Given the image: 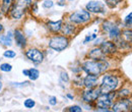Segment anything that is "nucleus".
Here are the masks:
<instances>
[{
  "label": "nucleus",
  "mask_w": 132,
  "mask_h": 112,
  "mask_svg": "<svg viewBox=\"0 0 132 112\" xmlns=\"http://www.w3.org/2000/svg\"><path fill=\"white\" fill-rule=\"evenodd\" d=\"M32 5V0H13L10 7V16L12 18L20 19L26 10Z\"/></svg>",
  "instance_id": "2"
},
{
  "label": "nucleus",
  "mask_w": 132,
  "mask_h": 112,
  "mask_svg": "<svg viewBox=\"0 0 132 112\" xmlns=\"http://www.w3.org/2000/svg\"><path fill=\"white\" fill-rule=\"evenodd\" d=\"M67 97H68L69 99H73V96H72V95H70V94H68V95H67Z\"/></svg>",
  "instance_id": "35"
},
{
  "label": "nucleus",
  "mask_w": 132,
  "mask_h": 112,
  "mask_svg": "<svg viewBox=\"0 0 132 112\" xmlns=\"http://www.w3.org/2000/svg\"><path fill=\"white\" fill-rule=\"evenodd\" d=\"M117 86H118V79L115 76L106 74V76H104L103 80H102V85L100 87L101 93L102 94L111 93L117 88Z\"/></svg>",
  "instance_id": "3"
},
{
  "label": "nucleus",
  "mask_w": 132,
  "mask_h": 112,
  "mask_svg": "<svg viewBox=\"0 0 132 112\" xmlns=\"http://www.w3.org/2000/svg\"><path fill=\"white\" fill-rule=\"evenodd\" d=\"M102 93H101V90L100 88H90L88 89L87 91H84L82 94V100L86 103H90V102H94L95 100H97L100 97Z\"/></svg>",
  "instance_id": "8"
},
{
  "label": "nucleus",
  "mask_w": 132,
  "mask_h": 112,
  "mask_svg": "<svg viewBox=\"0 0 132 112\" xmlns=\"http://www.w3.org/2000/svg\"><path fill=\"white\" fill-rule=\"evenodd\" d=\"M60 79H61V80H63V81H66V83H67V81L69 80V78H68V74L66 73L65 71H62V72H61V76H60Z\"/></svg>",
  "instance_id": "30"
},
{
  "label": "nucleus",
  "mask_w": 132,
  "mask_h": 112,
  "mask_svg": "<svg viewBox=\"0 0 132 112\" xmlns=\"http://www.w3.org/2000/svg\"><path fill=\"white\" fill-rule=\"evenodd\" d=\"M54 5V2L52 0H45L43 2V7L44 8H51Z\"/></svg>",
  "instance_id": "25"
},
{
  "label": "nucleus",
  "mask_w": 132,
  "mask_h": 112,
  "mask_svg": "<svg viewBox=\"0 0 132 112\" xmlns=\"http://www.w3.org/2000/svg\"><path fill=\"white\" fill-rule=\"evenodd\" d=\"M48 28L52 32L57 33L59 32L62 28V20H58V21H49L48 23Z\"/></svg>",
  "instance_id": "14"
},
{
  "label": "nucleus",
  "mask_w": 132,
  "mask_h": 112,
  "mask_svg": "<svg viewBox=\"0 0 132 112\" xmlns=\"http://www.w3.org/2000/svg\"><path fill=\"white\" fill-rule=\"evenodd\" d=\"M23 105H24V107H26V108L31 109V108H33L34 106L36 105V102L34 101L33 99H27V100L23 102Z\"/></svg>",
  "instance_id": "22"
},
{
  "label": "nucleus",
  "mask_w": 132,
  "mask_h": 112,
  "mask_svg": "<svg viewBox=\"0 0 132 112\" xmlns=\"http://www.w3.org/2000/svg\"><path fill=\"white\" fill-rule=\"evenodd\" d=\"M109 64L104 59L101 60H87L82 63V69L87 73L92 76L99 77L100 74L108 68Z\"/></svg>",
  "instance_id": "1"
},
{
  "label": "nucleus",
  "mask_w": 132,
  "mask_h": 112,
  "mask_svg": "<svg viewBox=\"0 0 132 112\" xmlns=\"http://www.w3.org/2000/svg\"><path fill=\"white\" fill-rule=\"evenodd\" d=\"M124 23L126 26H130L132 25V12H130L128 16L124 18Z\"/></svg>",
  "instance_id": "26"
},
{
  "label": "nucleus",
  "mask_w": 132,
  "mask_h": 112,
  "mask_svg": "<svg viewBox=\"0 0 132 112\" xmlns=\"http://www.w3.org/2000/svg\"><path fill=\"white\" fill-rule=\"evenodd\" d=\"M1 89H2V83L0 81V91H1Z\"/></svg>",
  "instance_id": "38"
},
{
  "label": "nucleus",
  "mask_w": 132,
  "mask_h": 112,
  "mask_svg": "<svg viewBox=\"0 0 132 112\" xmlns=\"http://www.w3.org/2000/svg\"><path fill=\"white\" fill-rule=\"evenodd\" d=\"M109 37L111 38V39H114V40H117V39H119L120 38V36H121V33H120V29L117 27V26H114L109 32Z\"/></svg>",
  "instance_id": "17"
},
{
  "label": "nucleus",
  "mask_w": 132,
  "mask_h": 112,
  "mask_svg": "<svg viewBox=\"0 0 132 112\" xmlns=\"http://www.w3.org/2000/svg\"><path fill=\"white\" fill-rule=\"evenodd\" d=\"M61 29H62L64 35H72L73 31H74V27L71 26V25H69V24H66L65 26H63Z\"/></svg>",
  "instance_id": "19"
},
{
  "label": "nucleus",
  "mask_w": 132,
  "mask_h": 112,
  "mask_svg": "<svg viewBox=\"0 0 132 112\" xmlns=\"http://www.w3.org/2000/svg\"><path fill=\"white\" fill-rule=\"evenodd\" d=\"M131 107V101L128 99H121L112 105V110L115 112L128 111Z\"/></svg>",
  "instance_id": "9"
},
{
  "label": "nucleus",
  "mask_w": 132,
  "mask_h": 112,
  "mask_svg": "<svg viewBox=\"0 0 132 112\" xmlns=\"http://www.w3.org/2000/svg\"><path fill=\"white\" fill-rule=\"evenodd\" d=\"M122 37L126 42H132V30H125L122 33Z\"/></svg>",
  "instance_id": "20"
},
{
  "label": "nucleus",
  "mask_w": 132,
  "mask_h": 112,
  "mask_svg": "<svg viewBox=\"0 0 132 112\" xmlns=\"http://www.w3.org/2000/svg\"><path fill=\"white\" fill-rule=\"evenodd\" d=\"M0 43H2L5 46H11L12 45V39H11V33L9 32L7 36L0 35Z\"/></svg>",
  "instance_id": "16"
},
{
  "label": "nucleus",
  "mask_w": 132,
  "mask_h": 112,
  "mask_svg": "<svg viewBox=\"0 0 132 112\" xmlns=\"http://www.w3.org/2000/svg\"><path fill=\"white\" fill-rule=\"evenodd\" d=\"M118 95L120 97H122V98H124V97H127L130 95V92L128 91V90H126V89H124V90H121L120 92H118Z\"/></svg>",
  "instance_id": "27"
},
{
  "label": "nucleus",
  "mask_w": 132,
  "mask_h": 112,
  "mask_svg": "<svg viewBox=\"0 0 132 112\" xmlns=\"http://www.w3.org/2000/svg\"><path fill=\"white\" fill-rule=\"evenodd\" d=\"M85 8L88 12H94V13H104L105 10H106V7H105V4L101 1H89L86 5H85Z\"/></svg>",
  "instance_id": "7"
},
{
  "label": "nucleus",
  "mask_w": 132,
  "mask_h": 112,
  "mask_svg": "<svg viewBox=\"0 0 132 112\" xmlns=\"http://www.w3.org/2000/svg\"><path fill=\"white\" fill-rule=\"evenodd\" d=\"M12 84L15 87H24V86H28L29 85V81H24V83H12Z\"/></svg>",
  "instance_id": "33"
},
{
  "label": "nucleus",
  "mask_w": 132,
  "mask_h": 112,
  "mask_svg": "<svg viewBox=\"0 0 132 112\" xmlns=\"http://www.w3.org/2000/svg\"><path fill=\"white\" fill-rule=\"evenodd\" d=\"M1 13H2V7H1V5H0V16H1Z\"/></svg>",
  "instance_id": "37"
},
{
  "label": "nucleus",
  "mask_w": 132,
  "mask_h": 112,
  "mask_svg": "<svg viewBox=\"0 0 132 112\" xmlns=\"http://www.w3.org/2000/svg\"><path fill=\"white\" fill-rule=\"evenodd\" d=\"M90 19V13L87 10H77L71 13L69 16V20L74 24H84Z\"/></svg>",
  "instance_id": "5"
},
{
  "label": "nucleus",
  "mask_w": 132,
  "mask_h": 112,
  "mask_svg": "<svg viewBox=\"0 0 132 112\" xmlns=\"http://www.w3.org/2000/svg\"><path fill=\"white\" fill-rule=\"evenodd\" d=\"M100 49L102 50V52L104 54L108 55V54H114L117 51V46H116V44L110 42V41H105L101 44Z\"/></svg>",
  "instance_id": "11"
},
{
  "label": "nucleus",
  "mask_w": 132,
  "mask_h": 112,
  "mask_svg": "<svg viewBox=\"0 0 132 112\" xmlns=\"http://www.w3.org/2000/svg\"><path fill=\"white\" fill-rule=\"evenodd\" d=\"M68 39L65 36H55L49 41V47L56 51H63L68 46Z\"/></svg>",
  "instance_id": "4"
},
{
  "label": "nucleus",
  "mask_w": 132,
  "mask_h": 112,
  "mask_svg": "<svg viewBox=\"0 0 132 112\" xmlns=\"http://www.w3.org/2000/svg\"><path fill=\"white\" fill-rule=\"evenodd\" d=\"M2 31H3V26L0 24V32H2Z\"/></svg>",
  "instance_id": "36"
},
{
  "label": "nucleus",
  "mask_w": 132,
  "mask_h": 112,
  "mask_svg": "<svg viewBox=\"0 0 132 112\" xmlns=\"http://www.w3.org/2000/svg\"><path fill=\"white\" fill-rule=\"evenodd\" d=\"M22 73H23L24 76L29 77V74H30V70H29V69H23V70H22Z\"/></svg>",
  "instance_id": "34"
},
{
  "label": "nucleus",
  "mask_w": 132,
  "mask_h": 112,
  "mask_svg": "<svg viewBox=\"0 0 132 112\" xmlns=\"http://www.w3.org/2000/svg\"><path fill=\"white\" fill-rule=\"evenodd\" d=\"M106 3L111 7V8H113V7H115L116 5H117V0H106Z\"/></svg>",
  "instance_id": "29"
},
{
  "label": "nucleus",
  "mask_w": 132,
  "mask_h": 112,
  "mask_svg": "<svg viewBox=\"0 0 132 112\" xmlns=\"http://www.w3.org/2000/svg\"><path fill=\"white\" fill-rule=\"evenodd\" d=\"M12 2H13V0H2V4H1L2 11L3 12H7L11 7Z\"/></svg>",
  "instance_id": "18"
},
{
  "label": "nucleus",
  "mask_w": 132,
  "mask_h": 112,
  "mask_svg": "<svg viewBox=\"0 0 132 112\" xmlns=\"http://www.w3.org/2000/svg\"><path fill=\"white\" fill-rule=\"evenodd\" d=\"M130 108H131V109H130V110H131V111H132V105H131V107H130Z\"/></svg>",
  "instance_id": "39"
},
{
  "label": "nucleus",
  "mask_w": 132,
  "mask_h": 112,
  "mask_svg": "<svg viewBox=\"0 0 132 112\" xmlns=\"http://www.w3.org/2000/svg\"><path fill=\"white\" fill-rule=\"evenodd\" d=\"M29 70H30L29 78H30L32 80H36L38 78H39L40 72H39V70H38V69H36V68H31V69H29Z\"/></svg>",
  "instance_id": "21"
},
{
  "label": "nucleus",
  "mask_w": 132,
  "mask_h": 112,
  "mask_svg": "<svg viewBox=\"0 0 132 112\" xmlns=\"http://www.w3.org/2000/svg\"><path fill=\"white\" fill-rule=\"evenodd\" d=\"M14 38H15L16 44L19 47H24V46H26V44H27L26 37H24V35L20 32L19 30H16V31L14 32Z\"/></svg>",
  "instance_id": "13"
},
{
  "label": "nucleus",
  "mask_w": 132,
  "mask_h": 112,
  "mask_svg": "<svg viewBox=\"0 0 132 112\" xmlns=\"http://www.w3.org/2000/svg\"><path fill=\"white\" fill-rule=\"evenodd\" d=\"M69 1H72V0H69Z\"/></svg>",
  "instance_id": "40"
},
{
  "label": "nucleus",
  "mask_w": 132,
  "mask_h": 112,
  "mask_svg": "<svg viewBox=\"0 0 132 112\" xmlns=\"http://www.w3.org/2000/svg\"><path fill=\"white\" fill-rule=\"evenodd\" d=\"M83 85H84L87 89L95 88V87L98 85V77L88 74L87 77L84 78V80H83Z\"/></svg>",
  "instance_id": "12"
},
{
  "label": "nucleus",
  "mask_w": 132,
  "mask_h": 112,
  "mask_svg": "<svg viewBox=\"0 0 132 112\" xmlns=\"http://www.w3.org/2000/svg\"><path fill=\"white\" fill-rule=\"evenodd\" d=\"M68 111H71V112H81L82 109L79 107V106H72V107H69Z\"/></svg>",
  "instance_id": "28"
},
{
  "label": "nucleus",
  "mask_w": 132,
  "mask_h": 112,
  "mask_svg": "<svg viewBox=\"0 0 132 112\" xmlns=\"http://www.w3.org/2000/svg\"><path fill=\"white\" fill-rule=\"evenodd\" d=\"M0 69L2 71H4V72H8V71H10L12 69V66L8 63H3L0 65Z\"/></svg>",
  "instance_id": "23"
},
{
  "label": "nucleus",
  "mask_w": 132,
  "mask_h": 112,
  "mask_svg": "<svg viewBox=\"0 0 132 112\" xmlns=\"http://www.w3.org/2000/svg\"><path fill=\"white\" fill-rule=\"evenodd\" d=\"M89 57L92 59H95V60H101L103 59V56H104V53L102 52V50L100 48L98 49H93L90 52H89Z\"/></svg>",
  "instance_id": "15"
},
{
  "label": "nucleus",
  "mask_w": 132,
  "mask_h": 112,
  "mask_svg": "<svg viewBox=\"0 0 132 112\" xmlns=\"http://www.w3.org/2000/svg\"><path fill=\"white\" fill-rule=\"evenodd\" d=\"M114 93H107V94H101L98 98V102H97V106L99 108H109L110 106H112L113 104V100H114Z\"/></svg>",
  "instance_id": "6"
},
{
  "label": "nucleus",
  "mask_w": 132,
  "mask_h": 112,
  "mask_svg": "<svg viewBox=\"0 0 132 112\" xmlns=\"http://www.w3.org/2000/svg\"><path fill=\"white\" fill-rule=\"evenodd\" d=\"M49 103H50V105H52V106L56 105V104H57V99H56V97H50Z\"/></svg>",
  "instance_id": "31"
},
{
  "label": "nucleus",
  "mask_w": 132,
  "mask_h": 112,
  "mask_svg": "<svg viewBox=\"0 0 132 112\" xmlns=\"http://www.w3.org/2000/svg\"><path fill=\"white\" fill-rule=\"evenodd\" d=\"M26 55H27V57L31 61H33L34 63H37V64L41 63L43 61V59H44L43 53L41 51H39L38 49H30V50H28L26 52Z\"/></svg>",
  "instance_id": "10"
},
{
  "label": "nucleus",
  "mask_w": 132,
  "mask_h": 112,
  "mask_svg": "<svg viewBox=\"0 0 132 112\" xmlns=\"http://www.w3.org/2000/svg\"><path fill=\"white\" fill-rule=\"evenodd\" d=\"M3 56L6 57V58H13V57L16 56V54H15V52L12 51V50H7V51H5V52L3 53Z\"/></svg>",
  "instance_id": "24"
},
{
  "label": "nucleus",
  "mask_w": 132,
  "mask_h": 112,
  "mask_svg": "<svg viewBox=\"0 0 132 112\" xmlns=\"http://www.w3.org/2000/svg\"><path fill=\"white\" fill-rule=\"evenodd\" d=\"M96 37H97V35H96V34H94L93 36H86V38L84 39V41H83V43L85 44V43H87L88 41H90V40H93V39H95Z\"/></svg>",
  "instance_id": "32"
}]
</instances>
